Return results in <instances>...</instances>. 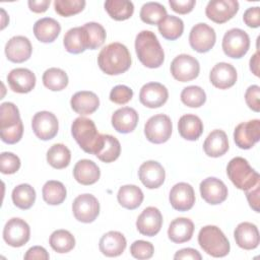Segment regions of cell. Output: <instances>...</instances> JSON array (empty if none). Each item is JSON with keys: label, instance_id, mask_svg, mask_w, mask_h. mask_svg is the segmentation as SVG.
Returning a JSON list of instances; mask_svg holds the SVG:
<instances>
[{"label": "cell", "instance_id": "50", "mask_svg": "<svg viewBox=\"0 0 260 260\" xmlns=\"http://www.w3.org/2000/svg\"><path fill=\"white\" fill-rule=\"evenodd\" d=\"M23 134V125L22 121H20L16 126L7 128V129H2L0 131L1 139L3 142L7 144H14L18 142Z\"/></svg>", "mask_w": 260, "mask_h": 260}, {"label": "cell", "instance_id": "24", "mask_svg": "<svg viewBox=\"0 0 260 260\" xmlns=\"http://www.w3.org/2000/svg\"><path fill=\"white\" fill-rule=\"evenodd\" d=\"M111 122L117 132L127 134L136 128L138 123V114L133 108H120L112 115Z\"/></svg>", "mask_w": 260, "mask_h": 260}, {"label": "cell", "instance_id": "47", "mask_svg": "<svg viewBox=\"0 0 260 260\" xmlns=\"http://www.w3.org/2000/svg\"><path fill=\"white\" fill-rule=\"evenodd\" d=\"M20 168L19 157L12 152H2L0 155V169L1 173L11 175L16 173Z\"/></svg>", "mask_w": 260, "mask_h": 260}, {"label": "cell", "instance_id": "3", "mask_svg": "<svg viewBox=\"0 0 260 260\" xmlns=\"http://www.w3.org/2000/svg\"><path fill=\"white\" fill-rule=\"evenodd\" d=\"M135 51L145 67L158 68L165 61L164 50L154 32L150 30H142L136 36Z\"/></svg>", "mask_w": 260, "mask_h": 260}, {"label": "cell", "instance_id": "37", "mask_svg": "<svg viewBox=\"0 0 260 260\" xmlns=\"http://www.w3.org/2000/svg\"><path fill=\"white\" fill-rule=\"evenodd\" d=\"M13 204L23 210L29 209L36 201V191L29 184H20L12 190Z\"/></svg>", "mask_w": 260, "mask_h": 260}, {"label": "cell", "instance_id": "57", "mask_svg": "<svg viewBox=\"0 0 260 260\" xmlns=\"http://www.w3.org/2000/svg\"><path fill=\"white\" fill-rule=\"evenodd\" d=\"M50 3V0H29L27 2L29 9L36 13H43L47 11Z\"/></svg>", "mask_w": 260, "mask_h": 260}, {"label": "cell", "instance_id": "42", "mask_svg": "<svg viewBox=\"0 0 260 260\" xmlns=\"http://www.w3.org/2000/svg\"><path fill=\"white\" fill-rule=\"evenodd\" d=\"M121 153V145L119 140L109 134H104V145L96 157L104 162H112L116 160Z\"/></svg>", "mask_w": 260, "mask_h": 260}, {"label": "cell", "instance_id": "7", "mask_svg": "<svg viewBox=\"0 0 260 260\" xmlns=\"http://www.w3.org/2000/svg\"><path fill=\"white\" fill-rule=\"evenodd\" d=\"M172 130V121L165 114H157L150 117L144 126V134L147 140L154 144L167 142L171 137Z\"/></svg>", "mask_w": 260, "mask_h": 260}, {"label": "cell", "instance_id": "30", "mask_svg": "<svg viewBox=\"0 0 260 260\" xmlns=\"http://www.w3.org/2000/svg\"><path fill=\"white\" fill-rule=\"evenodd\" d=\"M203 150L206 155L219 157L229 150V140L224 131L215 129L211 131L203 143Z\"/></svg>", "mask_w": 260, "mask_h": 260}, {"label": "cell", "instance_id": "9", "mask_svg": "<svg viewBox=\"0 0 260 260\" xmlns=\"http://www.w3.org/2000/svg\"><path fill=\"white\" fill-rule=\"evenodd\" d=\"M72 211L74 217L84 223L95 220L100 213V203L91 194L78 195L72 203Z\"/></svg>", "mask_w": 260, "mask_h": 260}, {"label": "cell", "instance_id": "34", "mask_svg": "<svg viewBox=\"0 0 260 260\" xmlns=\"http://www.w3.org/2000/svg\"><path fill=\"white\" fill-rule=\"evenodd\" d=\"M104 6L108 14L118 21L130 18L134 12V5L128 0H108Z\"/></svg>", "mask_w": 260, "mask_h": 260}, {"label": "cell", "instance_id": "36", "mask_svg": "<svg viewBox=\"0 0 260 260\" xmlns=\"http://www.w3.org/2000/svg\"><path fill=\"white\" fill-rule=\"evenodd\" d=\"M71 152L69 148L62 143H56L52 145L47 151V161L54 169H65L69 166Z\"/></svg>", "mask_w": 260, "mask_h": 260}, {"label": "cell", "instance_id": "23", "mask_svg": "<svg viewBox=\"0 0 260 260\" xmlns=\"http://www.w3.org/2000/svg\"><path fill=\"white\" fill-rule=\"evenodd\" d=\"M234 238L237 245L245 250L256 249L260 242L258 228L248 221L241 222L237 225L234 232Z\"/></svg>", "mask_w": 260, "mask_h": 260}, {"label": "cell", "instance_id": "49", "mask_svg": "<svg viewBox=\"0 0 260 260\" xmlns=\"http://www.w3.org/2000/svg\"><path fill=\"white\" fill-rule=\"evenodd\" d=\"M133 96V90L126 85H116L110 92L111 102L117 105H125L131 101Z\"/></svg>", "mask_w": 260, "mask_h": 260}, {"label": "cell", "instance_id": "22", "mask_svg": "<svg viewBox=\"0 0 260 260\" xmlns=\"http://www.w3.org/2000/svg\"><path fill=\"white\" fill-rule=\"evenodd\" d=\"M7 81L14 92L27 93L36 85V75L27 68H15L8 73Z\"/></svg>", "mask_w": 260, "mask_h": 260}, {"label": "cell", "instance_id": "14", "mask_svg": "<svg viewBox=\"0 0 260 260\" xmlns=\"http://www.w3.org/2000/svg\"><path fill=\"white\" fill-rule=\"evenodd\" d=\"M260 139V120L240 123L234 131V140L242 149L252 148Z\"/></svg>", "mask_w": 260, "mask_h": 260}, {"label": "cell", "instance_id": "18", "mask_svg": "<svg viewBox=\"0 0 260 260\" xmlns=\"http://www.w3.org/2000/svg\"><path fill=\"white\" fill-rule=\"evenodd\" d=\"M162 225V215L160 211L153 206L146 207L136 220L137 231L147 237H153L160 231Z\"/></svg>", "mask_w": 260, "mask_h": 260}, {"label": "cell", "instance_id": "5", "mask_svg": "<svg viewBox=\"0 0 260 260\" xmlns=\"http://www.w3.org/2000/svg\"><path fill=\"white\" fill-rule=\"evenodd\" d=\"M198 244L212 257H224L231 249L228 238L216 225L203 226L198 234Z\"/></svg>", "mask_w": 260, "mask_h": 260}, {"label": "cell", "instance_id": "56", "mask_svg": "<svg viewBox=\"0 0 260 260\" xmlns=\"http://www.w3.org/2000/svg\"><path fill=\"white\" fill-rule=\"evenodd\" d=\"M174 259H192V260H201L202 256L200 253L192 248H184L176 252Z\"/></svg>", "mask_w": 260, "mask_h": 260}, {"label": "cell", "instance_id": "39", "mask_svg": "<svg viewBox=\"0 0 260 260\" xmlns=\"http://www.w3.org/2000/svg\"><path fill=\"white\" fill-rule=\"evenodd\" d=\"M44 85L52 91H59L68 85V75L60 68H49L43 74Z\"/></svg>", "mask_w": 260, "mask_h": 260}, {"label": "cell", "instance_id": "17", "mask_svg": "<svg viewBox=\"0 0 260 260\" xmlns=\"http://www.w3.org/2000/svg\"><path fill=\"white\" fill-rule=\"evenodd\" d=\"M168 98L167 87L159 82H148L141 87L139 92L140 103L150 109L161 107L167 103Z\"/></svg>", "mask_w": 260, "mask_h": 260}, {"label": "cell", "instance_id": "4", "mask_svg": "<svg viewBox=\"0 0 260 260\" xmlns=\"http://www.w3.org/2000/svg\"><path fill=\"white\" fill-rule=\"evenodd\" d=\"M226 174L232 183L240 190L246 191L260 182L259 174L241 156L232 158L226 166Z\"/></svg>", "mask_w": 260, "mask_h": 260}, {"label": "cell", "instance_id": "6", "mask_svg": "<svg viewBox=\"0 0 260 260\" xmlns=\"http://www.w3.org/2000/svg\"><path fill=\"white\" fill-rule=\"evenodd\" d=\"M221 46L228 57L240 59L247 54L250 48V38L245 30L232 28L224 34Z\"/></svg>", "mask_w": 260, "mask_h": 260}, {"label": "cell", "instance_id": "58", "mask_svg": "<svg viewBox=\"0 0 260 260\" xmlns=\"http://www.w3.org/2000/svg\"><path fill=\"white\" fill-rule=\"evenodd\" d=\"M250 70L256 76H259V52L257 51L250 59Z\"/></svg>", "mask_w": 260, "mask_h": 260}, {"label": "cell", "instance_id": "41", "mask_svg": "<svg viewBox=\"0 0 260 260\" xmlns=\"http://www.w3.org/2000/svg\"><path fill=\"white\" fill-rule=\"evenodd\" d=\"M139 15L147 24H158L167 16V9L158 2H147L142 5Z\"/></svg>", "mask_w": 260, "mask_h": 260}, {"label": "cell", "instance_id": "33", "mask_svg": "<svg viewBox=\"0 0 260 260\" xmlns=\"http://www.w3.org/2000/svg\"><path fill=\"white\" fill-rule=\"evenodd\" d=\"M144 198L142 190L135 185H124L120 187L117 199L120 205L126 209H136L140 206Z\"/></svg>", "mask_w": 260, "mask_h": 260}, {"label": "cell", "instance_id": "10", "mask_svg": "<svg viewBox=\"0 0 260 260\" xmlns=\"http://www.w3.org/2000/svg\"><path fill=\"white\" fill-rule=\"evenodd\" d=\"M30 237V229L26 221L13 217L9 219L3 229V239L11 247L18 248L25 245Z\"/></svg>", "mask_w": 260, "mask_h": 260}, {"label": "cell", "instance_id": "43", "mask_svg": "<svg viewBox=\"0 0 260 260\" xmlns=\"http://www.w3.org/2000/svg\"><path fill=\"white\" fill-rule=\"evenodd\" d=\"M181 101L187 107L199 108L206 102V93L200 86L190 85L182 90Z\"/></svg>", "mask_w": 260, "mask_h": 260}, {"label": "cell", "instance_id": "25", "mask_svg": "<svg viewBox=\"0 0 260 260\" xmlns=\"http://www.w3.org/2000/svg\"><path fill=\"white\" fill-rule=\"evenodd\" d=\"M70 106L72 110L80 116L90 115L98 110L100 106V100L94 92L81 90L72 95L70 100Z\"/></svg>", "mask_w": 260, "mask_h": 260}, {"label": "cell", "instance_id": "19", "mask_svg": "<svg viewBox=\"0 0 260 260\" xmlns=\"http://www.w3.org/2000/svg\"><path fill=\"white\" fill-rule=\"evenodd\" d=\"M138 176L141 183L146 188L155 189L164 184L166 172L159 162L155 160H147L139 167Z\"/></svg>", "mask_w": 260, "mask_h": 260}, {"label": "cell", "instance_id": "11", "mask_svg": "<svg viewBox=\"0 0 260 260\" xmlns=\"http://www.w3.org/2000/svg\"><path fill=\"white\" fill-rule=\"evenodd\" d=\"M31 127L38 138L41 140H50L57 135L59 123L57 117L53 113L41 111L32 117Z\"/></svg>", "mask_w": 260, "mask_h": 260}, {"label": "cell", "instance_id": "35", "mask_svg": "<svg viewBox=\"0 0 260 260\" xmlns=\"http://www.w3.org/2000/svg\"><path fill=\"white\" fill-rule=\"evenodd\" d=\"M158 31L169 41H175L179 39L184 31V22L181 18L174 15H167L158 24Z\"/></svg>", "mask_w": 260, "mask_h": 260}, {"label": "cell", "instance_id": "54", "mask_svg": "<svg viewBox=\"0 0 260 260\" xmlns=\"http://www.w3.org/2000/svg\"><path fill=\"white\" fill-rule=\"evenodd\" d=\"M259 193L260 182L257 183L254 187L250 188L249 190H246V197L249 202V205L256 212H259Z\"/></svg>", "mask_w": 260, "mask_h": 260}, {"label": "cell", "instance_id": "48", "mask_svg": "<svg viewBox=\"0 0 260 260\" xmlns=\"http://www.w3.org/2000/svg\"><path fill=\"white\" fill-rule=\"evenodd\" d=\"M154 252V247L150 242H146L143 240H138L133 242V244L130 247V253L131 255L140 260L149 259L152 257Z\"/></svg>", "mask_w": 260, "mask_h": 260}, {"label": "cell", "instance_id": "21", "mask_svg": "<svg viewBox=\"0 0 260 260\" xmlns=\"http://www.w3.org/2000/svg\"><path fill=\"white\" fill-rule=\"evenodd\" d=\"M237 70L230 63L219 62L213 66L209 73V80L213 86L219 89H228L237 81Z\"/></svg>", "mask_w": 260, "mask_h": 260}, {"label": "cell", "instance_id": "52", "mask_svg": "<svg viewBox=\"0 0 260 260\" xmlns=\"http://www.w3.org/2000/svg\"><path fill=\"white\" fill-rule=\"evenodd\" d=\"M243 20L249 27H253V28L259 27V25H260V7L255 6V7L248 8L244 12Z\"/></svg>", "mask_w": 260, "mask_h": 260}, {"label": "cell", "instance_id": "40", "mask_svg": "<svg viewBox=\"0 0 260 260\" xmlns=\"http://www.w3.org/2000/svg\"><path fill=\"white\" fill-rule=\"evenodd\" d=\"M49 243L55 252L68 253L74 248L75 239L70 232L66 230H57L51 234Z\"/></svg>", "mask_w": 260, "mask_h": 260}, {"label": "cell", "instance_id": "16", "mask_svg": "<svg viewBox=\"0 0 260 260\" xmlns=\"http://www.w3.org/2000/svg\"><path fill=\"white\" fill-rule=\"evenodd\" d=\"M169 200L174 209L178 211H188L195 203L194 189L188 183H177L170 191Z\"/></svg>", "mask_w": 260, "mask_h": 260}, {"label": "cell", "instance_id": "31", "mask_svg": "<svg viewBox=\"0 0 260 260\" xmlns=\"http://www.w3.org/2000/svg\"><path fill=\"white\" fill-rule=\"evenodd\" d=\"M178 130L182 138L189 141H195L203 132V123L198 116L186 114L179 119Z\"/></svg>", "mask_w": 260, "mask_h": 260}, {"label": "cell", "instance_id": "26", "mask_svg": "<svg viewBox=\"0 0 260 260\" xmlns=\"http://www.w3.org/2000/svg\"><path fill=\"white\" fill-rule=\"evenodd\" d=\"M126 245L127 242L123 234L120 232L111 231L103 235L99 243V248L105 256L117 257L124 252Z\"/></svg>", "mask_w": 260, "mask_h": 260}, {"label": "cell", "instance_id": "38", "mask_svg": "<svg viewBox=\"0 0 260 260\" xmlns=\"http://www.w3.org/2000/svg\"><path fill=\"white\" fill-rule=\"evenodd\" d=\"M43 199L50 205H59L61 204L67 195L65 186L55 180H50L45 183L43 186Z\"/></svg>", "mask_w": 260, "mask_h": 260}, {"label": "cell", "instance_id": "51", "mask_svg": "<svg viewBox=\"0 0 260 260\" xmlns=\"http://www.w3.org/2000/svg\"><path fill=\"white\" fill-rule=\"evenodd\" d=\"M260 87L256 84L251 85L245 92V101L247 106L254 112L260 111Z\"/></svg>", "mask_w": 260, "mask_h": 260}, {"label": "cell", "instance_id": "55", "mask_svg": "<svg viewBox=\"0 0 260 260\" xmlns=\"http://www.w3.org/2000/svg\"><path fill=\"white\" fill-rule=\"evenodd\" d=\"M49 258V253L41 246H34L29 248L24 255L25 260H48Z\"/></svg>", "mask_w": 260, "mask_h": 260}, {"label": "cell", "instance_id": "29", "mask_svg": "<svg viewBox=\"0 0 260 260\" xmlns=\"http://www.w3.org/2000/svg\"><path fill=\"white\" fill-rule=\"evenodd\" d=\"M194 233V223L187 217L175 218L169 225L168 237L176 243L182 244L191 240Z\"/></svg>", "mask_w": 260, "mask_h": 260}, {"label": "cell", "instance_id": "44", "mask_svg": "<svg viewBox=\"0 0 260 260\" xmlns=\"http://www.w3.org/2000/svg\"><path fill=\"white\" fill-rule=\"evenodd\" d=\"M21 121L19 111L13 103H3L0 107V130L16 126Z\"/></svg>", "mask_w": 260, "mask_h": 260}, {"label": "cell", "instance_id": "13", "mask_svg": "<svg viewBox=\"0 0 260 260\" xmlns=\"http://www.w3.org/2000/svg\"><path fill=\"white\" fill-rule=\"evenodd\" d=\"M239 10L237 0H211L207 3L205 14L215 23H224L232 19Z\"/></svg>", "mask_w": 260, "mask_h": 260}, {"label": "cell", "instance_id": "32", "mask_svg": "<svg viewBox=\"0 0 260 260\" xmlns=\"http://www.w3.org/2000/svg\"><path fill=\"white\" fill-rule=\"evenodd\" d=\"M61 31L59 22L51 17H44L37 20L34 24L35 37L42 43L54 42Z\"/></svg>", "mask_w": 260, "mask_h": 260}, {"label": "cell", "instance_id": "8", "mask_svg": "<svg viewBox=\"0 0 260 260\" xmlns=\"http://www.w3.org/2000/svg\"><path fill=\"white\" fill-rule=\"evenodd\" d=\"M199 71V62L191 55H178L171 63V73L173 77L181 82H187L197 78Z\"/></svg>", "mask_w": 260, "mask_h": 260}, {"label": "cell", "instance_id": "15", "mask_svg": "<svg viewBox=\"0 0 260 260\" xmlns=\"http://www.w3.org/2000/svg\"><path fill=\"white\" fill-rule=\"evenodd\" d=\"M199 189L203 200L211 205L220 204L228 198V187L221 180L215 177L204 179L200 183Z\"/></svg>", "mask_w": 260, "mask_h": 260}, {"label": "cell", "instance_id": "20", "mask_svg": "<svg viewBox=\"0 0 260 260\" xmlns=\"http://www.w3.org/2000/svg\"><path fill=\"white\" fill-rule=\"evenodd\" d=\"M32 47L29 40L23 36L11 38L5 46V55L13 63H22L31 56Z\"/></svg>", "mask_w": 260, "mask_h": 260}, {"label": "cell", "instance_id": "1", "mask_svg": "<svg viewBox=\"0 0 260 260\" xmlns=\"http://www.w3.org/2000/svg\"><path fill=\"white\" fill-rule=\"evenodd\" d=\"M131 55L127 47L115 42L104 47L99 56L98 64L108 75H119L126 72L131 66Z\"/></svg>", "mask_w": 260, "mask_h": 260}, {"label": "cell", "instance_id": "27", "mask_svg": "<svg viewBox=\"0 0 260 260\" xmlns=\"http://www.w3.org/2000/svg\"><path fill=\"white\" fill-rule=\"evenodd\" d=\"M63 44L68 53L80 54L88 49V35L83 26L72 27L64 36Z\"/></svg>", "mask_w": 260, "mask_h": 260}, {"label": "cell", "instance_id": "53", "mask_svg": "<svg viewBox=\"0 0 260 260\" xmlns=\"http://www.w3.org/2000/svg\"><path fill=\"white\" fill-rule=\"evenodd\" d=\"M171 8L179 14H187L191 12L196 4L195 0H170Z\"/></svg>", "mask_w": 260, "mask_h": 260}, {"label": "cell", "instance_id": "28", "mask_svg": "<svg viewBox=\"0 0 260 260\" xmlns=\"http://www.w3.org/2000/svg\"><path fill=\"white\" fill-rule=\"evenodd\" d=\"M74 179L81 185H92L96 183L101 176L100 168L90 159L78 160L73 169Z\"/></svg>", "mask_w": 260, "mask_h": 260}, {"label": "cell", "instance_id": "2", "mask_svg": "<svg viewBox=\"0 0 260 260\" xmlns=\"http://www.w3.org/2000/svg\"><path fill=\"white\" fill-rule=\"evenodd\" d=\"M71 134L80 148L96 155L104 145V134H100L92 120L85 117L76 118L71 125Z\"/></svg>", "mask_w": 260, "mask_h": 260}, {"label": "cell", "instance_id": "45", "mask_svg": "<svg viewBox=\"0 0 260 260\" xmlns=\"http://www.w3.org/2000/svg\"><path fill=\"white\" fill-rule=\"evenodd\" d=\"M85 4L84 0H55L54 8L59 15L68 17L81 12Z\"/></svg>", "mask_w": 260, "mask_h": 260}, {"label": "cell", "instance_id": "12", "mask_svg": "<svg viewBox=\"0 0 260 260\" xmlns=\"http://www.w3.org/2000/svg\"><path fill=\"white\" fill-rule=\"evenodd\" d=\"M216 41L214 29L206 23L195 24L189 35V43L193 50L198 53H206L210 51Z\"/></svg>", "mask_w": 260, "mask_h": 260}, {"label": "cell", "instance_id": "46", "mask_svg": "<svg viewBox=\"0 0 260 260\" xmlns=\"http://www.w3.org/2000/svg\"><path fill=\"white\" fill-rule=\"evenodd\" d=\"M83 27L88 35V49L95 50L105 43L106 30L102 24L98 22H87Z\"/></svg>", "mask_w": 260, "mask_h": 260}]
</instances>
